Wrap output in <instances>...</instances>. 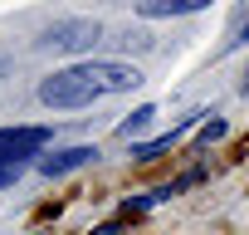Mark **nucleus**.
<instances>
[{
    "instance_id": "nucleus-5",
    "label": "nucleus",
    "mask_w": 249,
    "mask_h": 235,
    "mask_svg": "<svg viewBox=\"0 0 249 235\" xmlns=\"http://www.w3.org/2000/svg\"><path fill=\"white\" fill-rule=\"evenodd\" d=\"M210 0H137V15L147 20H166V15H191V10H205Z\"/></svg>"
},
{
    "instance_id": "nucleus-1",
    "label": "nucleus",
    "mask_w": 249,
    "mask_h": 235,
    "mask_svg": "<svg viewBox=\"0 0 249 235\" xmlns=\"http://www.w3.org/2000/svg\"><path fill=\"white\" fill-rule=\"evenodd\" d=\"M137 83H142L137 64H117V59H83V64L54 69V74L39 83V103H49V108H93L98 98L127 93V88H137Z\"/></svg>"
},
{
    "instance_id": "nucleus-8",
    "label": "nucleus",
    "mask_w": 249,
    "mask_h": 235,
    "mask_svg": "<svg viewBox=\"0 0 249 235\" xmlns=\"http://www.w3.org/2000/svg\"><path fill=\"white\" fill-rule=\"evenodd\" d=\"M225 137V123H220V118H210V123L200 128V142H220Z\"/></svg>"
},
{
    "instance_id": "nucleus-12",
    "label": "nucleus",
    "mask_w": 249,
    "mask_h": 235,
    "mask_svg": "<svg viewBox=\"0 0 249 235\" xmlns=\"http://www.w3.org/2000/svg\"><path fill=\"white\" fill-rule=\"evenodd\" d=\"M244 93H249V83H244Z\"/></svg>"
},
{
    "instance_id": "nucleus-10",
    "label": "nucleus",
    "mask_w": 249,
    "mask_h": 235,
    "mask_svg": "<svg viewBox=\"0 0 249 235\" xmlns=\"http://www.w3.org/2000/svg\"><path fill=\"white\" fill-rule=\"evenodd\" d=\"M244 39H249V15H244V20H239V25H234V39H230V44H225V49H239V44H244Z\"/></svg>"
},
{
    "instance_id": "nucleus-6",
    "label": "nucleus",
    "mask_w": 249,
    "mask_h": 235,
    "mask_svg": "<svg viewBox=\"0 0 249 235\" xmlns=\"http://www.w3.org/2000/svg\"><path fill=\"white\" fill-rule=\"evenodd\" d=\"M196 118H200V113H196ZM196 118H186V123H176V128H171V133H161L157 142H142V147H137V162H157V157H161V152H166V147H171V142H176V137H181V133H186V128L196 123Z\"/></svg>"
},
{
    "instance_id": "nucleus-4",
    "label": "nucleus",
    "mask_w": 249,
    "mask_h": 235,
    "mask_svg": "<svg viewBox=\"0 0 249 235\" xmlns=\"http://www.w3.org/2000/svg\"><path fill=\"white\" fill-rule=\"evenodd\" d=\"M93 157H98V147H64V152L44 157V162H39V172H44V176H69V172L88 167Z\"/></svg>"
},
{
    "instance_id": "nucleus-9",
    "label": "nucleus",
    "mask_w": 249,
    "mask_h": 235,
    "mask_svg": "<svg viewBox=\"0 0 249 235\" xmlns=\"http://www.w3.org/2000/svg\"><path fill=\"white\" fill-rule=\"evenodd\" d=\"M20 167H25V162H0V186H15Z\"/></svg>"
},
{
    "instance_id": "nucleus-11",
    "label": "nucleus",
    "mask_w": 249,
    "mask_h": 235,
    "mask_svg": "<svg viewBox=\"0 0 249 235\" xmlns=\"http://www.w3.org/2000/svg\"><path fill=\"white\" fill-rule=\"evenodd\" d=\"M117 230H122V225H117V220H112V225H98V230H93V235H117Z\"/></svg>"
},
{
    "instance_id": "nucleus-3",
    "label": "nucleus",
    "mask_w": 249,
    "mask_h": 235,
    "mask_svg": "<svg viewBox=\"0 0 249 235\" xmlns=\"http://www.w3.org/2000/svg\"><path fill=\"white\" fill-rule=\"evenodd\" d=\"M54 133L49 128H0V162H25L35 157Z\"/></svg>"
},
{
    "instance_id": "nucleus-7",
    "label": "nucleus",
    "mask_w": 249,
    "mask_h": 235,
    "mask_svg": "<svg viewBox=\"0 0 249 235\" xmlns=\"http://www.w3.org/2000/svg\"><path fill=\"white\" fill-rule=\"evenodd\" d=\"M157 123V108L147 103V108H137V113H127V118H122V123H117V137H142L147 128Z\"/></svg>"
},
{
    "instance_id": "nucleus-2",
    "label": "nucleus",
    "mask_w": 249,
    "mask_h": 235,
    "mask_svg": "<svg viewBox=\"0 0 249 235\" xmlns=\"http://www.w3.org/2000/svg\"><path fill=\"white\" fill-rule=\"evenodd\" d=\"M98 35H103V25L98 20H59V25H49L35 44L39 49H64V54H78V49H93L98 44Z\"/></svg>"
}]
</instances>
